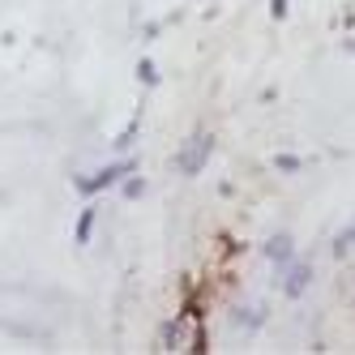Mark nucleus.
I'll return each instance as SVG.
<instances>
[{"mask_svg":"<svg viewBox=\"0 0 355 355\" xmlns=\"http://www.w3.org/2000/svg\"><path fill=\"white\" fill-rule=\"evenodd\" d=\"M129 171H137V159H116V163L98 167V171H90V175H78V180H73V189H78L82 197H98V193L116 189Z\"/></svg>","mask_w":355,"mask_h":355,"instance_id":"nucleus-3","label":"nucleus"},{"mask_svg":"<svg viewBox=\"0 0 355 355\" xmlns=\"http://www.w3.org/2000/svg\"><path fill=\"white\" fill-rule=\"evenodd\" d=\"M137 133H141V112H137V116L129 120V129H124V133H120V137H116L112 146H116V150H120V155H124V150H129V146L137 141Z\"/></svg>","mask_w":355,"mask_h":355,"instance_id":"nucleus-9","label":"nucleus"},{"mask_svg":"<svg viewBox=\"0 0 355 355\" xmlns=\"http://www.w3.org/2000/svg\"><path fill=\"white\" fill-rule=\"evenodd\" d=\"M274 167H278V171H287V175H295V171H300L304 163H300L295 155H274Z\"/></svg>","mask_w":355,"mask_h":355,"instance_id":"nucleus-10","label":"nucleus"},{"mask_svg":"<svg viewBox=\"0 0 355 355\" xmlns=\"http://www.w3.org/2000/svg\"><path fill=\"white\" fill-rule=\"evenodd\" d=\"M351 252H355V227H351Z\"/></svg>","mask_w":355,"mask_h":355,"instance_id":"nucleus-13","label":"nucleus"},{"mask_svg":"<svg viewBox=\"0 0 355 355\" xmlns=\"http://www.w3.org/2000/svg\"><path fill=\"white\" fill-rule=\"evenodd\" d=\"M334 257H338V261H343V257H351V227H347L343 236H334Z\"/></svg>","mask_w":355,"mask_h":355,"instance_id":"nucleus-11","label":"nucleus"},{"mask_svg":"<svg viewBox=\"0 0 355 355\" xmlns=\"http://www.w3.org/2000/svg\"><path fill=\"white\" fill-rule=\"evenodd\" d=\"M210 155H214V137H210L206 129H197V133L171 155V171H180V175H201V171H206V163H210Z\"/></svg>","mask_w":355,"mask_h":355,"instance_id":"nucleus-2","label":"nucleus"},{"mask_svg":"<svg viewBox=\"0 0 355 355\" xmlns=\"http://www.w3.org/2000/svg\"><path fill=\"white\" fill-rule=\"evenodd\" d=\"M98 210H103V206H94V201H90V206H82V214H78V227H73V244H78V248H86V244L94 240Z\"/></svg>","mask_w":355,"mask_h":355,"instance_id":"nucleus-6","label":"nucleus"},{"mask_svg":"<svg viewBox=\"0 0 355 355\" xmlns=\"http://www.w3.org/2000/svg\"><path fill=\"white\" fill-rule=\"evenodd\" d=\"M287 9H291V0H270V17H274V21H283Z\"/></svg>","mask_w":355,"mask_h":355,"instance_id":"nucleus-12","label":"nucleus"},{"mask_svg":"<svg viewBox=\"0 0 355 355\" xmlns=\"http://www.w3.org/2000/svg\"><path fill=\"white\" fill-rule=\"evenodd\" d=\"M159 351H210L206 321H201V309H197V304H189L184 313H175V317L159 329Z\"/></svg>","mask_w":355,"mask_h":355,"instance_id":"nucleus-1","label":"nucleus"},{"mask_svg":"<svg viewBox=\"0 0 355 355\" xmlns=\"http://www.w3.org/2000/svg\"><path fill=\"white\" fill-rule=\"evenodd\" d=\"M261 252H266V261L283 274L291 261H295V240H291V232H278V236H270L266 244H261Z\"/></svg>","mask_w":355,"mask_h":355,"instance_id":"nucleus-5","label":"nucleus"},{"mask_svg":"<svg viewBox=\"0 0 355 355\" xmlns=\"http://www.w3.org/2000/svg\"><path fill=\"white\" fill-rule=\"evenodd\" d=\"M120 193H124V201H137V197H146V180H141L137 171H129L120 180Z\"/></svg>","mask_w":355,"mask_h":355,"instance_id":"nucleus-7","label":"nucleus"},{"mask_svg":"<svg viewBox=\"0 0 355 355\" xmlns=\"http://www.w3.org/2000/svg\"><path fill=\"white\" fill-rule=\"evenodd\" d=\"M309 283H313V257H309V261L295 257V261L283 270V295H287V300H300L304 291H309Z\"/></svg>","mask_w":355,"mask_h":355,"instance_id":"nucleus-4","label":"nucleus"},{"mask_svg":"<svg viewBox=\"0 0 355 355\" xmlns=\"http://www.w3.org/2000/svg\"><path fill=\"white\" fill-rule=\"evenodd\" d=\"M137 82H141L146 90H150V86H159V64L150 60V56H141V60H137Z\"/></svg>","mask_w":355,"mask_h":355,"instance_id":"nucleus-8","label":"nucleus"}]
</instances>
